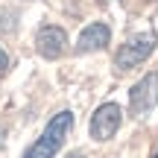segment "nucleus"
<instances>
[{
  "label": "nucleus",
  "instance_id": "nucleus-1",
  "mask_svg": "<svg viewBox=\"0 0 158 158\" xmlns=\"http://www.w3.org/2000/svg\"><path fill=\"white\" fill-rule=\"evenodd\" d=\"M70 129H73V114L70 111H59L53 114V120L44 126V132L38 135V141L23 152V158H56L59 149L64 147Z\"/></svg>",
  "mask_w": 158,
  "mask_h": 158
},
{
  "label": "nucleus",
  "instance_id": "nucleus-2",
  "mask_svg": "<svg viewBox=\"0 0 158 158\" xmlns=\"http://www.w3.org/2000/svg\"><path fill=\"white\" fill-rule=\"evenodd\" d=\"M155 47H158V32H152V29L132 35V38L117 50V56H114V68H117V70H132V68H138L141 62H147V59L152 56Z\"/></svg>",
  "mask_w": 158,
  "mask_h": 158
},
{
  "label": "nucleus",
  "instance_id": "nucleus-3",
  "mask_svg": "<svg viewBox=\"0 0 158 158\" xmlns=\"http://www.w3.org/2000/svg\"><path fill=\"white\" fill-rule=\"evenodd\" d=\"M120 123H123V108L117 106V102H102L100 108H97L94 114H91V138L94 141H111L114 135H117Z\"/></svg>",
  "mask_w": 158,
  "mask_h": 158
},
{
  "label": "nucleus",
  "instance_id": "nucleus-4",
  "mask_svg": "<svg viewBox=\"0 0 158 158\" xmlns=\"http://www.w3.org/2000/svg\"><path fill=\"white\" fill-rule=\"evenodd\" d=\"M155 106H158V73H147L129 91V111L135 117H147Z\"/></svg>",
  "mask_w": 158,
  "mask_h": 158
},
{
  "label": "nucleus",
  "instance_id": "nucleus-5",
  "mask_svg": "<svg viewBox=\"0 0 158 158\" xmlns=\"http://www.w3.org/2000/svg\"><path fill=\"white\" fill-rule=\"evenodd\" d=\"M35 50H38L41 59H62L64 50H68V32H64L62 27H53V23H47V27H41L38 32H35Z\"/></svg>",
  "mask_w": 158,
  "mask_h": 158
},
{
  "label": "nucleus",
  "instance_id": "nucleus-6",
  "mask_svg": "<svg viewBox=\"0 0 158 158\" xmlns=\"http://www.w3.org/2000/svg\"><path fill=\"white\" fill-rule=\"evenodd\" d=\"M108 41H111V29H108V23L94 21V23H88V27L79 32L76 53H97V50H102V47H108Z\"/></svg>",
  "mask_w": 158,
  "mask_h": 158
},
{
  "label": "nucleus",
  "instance_id": "nucleus-7",
  "mask_svg": "<svg viewBox=\"0 0 158 158\" xmlns=\"http://www.w3.org/2000/svg\"><path fill=\"white\" fill-rule=\"evenodd\" d=\"M6 68H9V56H6V50L0 47V73H3Z\"/></svg>",
  "mask_w": 158,
  "mask_h": 158
},
{
  "label": "nucleus",
  "instance_id": "nucleus-8",
  "mask_svg": "<svg viewBox=\"0 0 158 158\" xmlns=\"http://www.w3.org/2000/svg\"><path fill=\"white\" fill-rule=\"evenodd\" d=\"M152 158H158V152H155V155H152Z\"/></svg>",
  "mask_w": 158,
  "mask_h": 158
}]
</instances>
